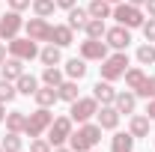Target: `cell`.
Here are the masks:
<instances>
[{"label":"cell","mask_w":155,"mask_h":152,"mask_svg":"<svg viewBox=\"0 0 155 152\" xmlns=\"http://www.w3.org/2000/svg\"><path fill=\"white\" fill-rule=\"evenodd\" d=\"M54 122V114L51 107H36L33 114H27V122H24V134L27 137H42L48 131V125Z\"/></svg>","instance_id":"4"},{"label":"cell","mask_w":155,"mask_h":152,"mask_svg":"<svg viewBox=\"0 0 155 152\" xmlns=\"http://www.w3.org/2000/svg\"><path fill=\"white\" fill-rule=\"evenodd\" d=\"M24 75V60H18V57H6V63L0 66V78H6V81H18V78Z\"/></svg>","instance_id":"18"},{"label":"cell","mask_w":155,"mask_h":152,"mask_svg":"<svg viewBox=\"0 0 155 152\" xmlns=\"http://www.w3.org/2000/svg\"><path fill=\"white\" fill-rule=\"evenodd\" d=\"M33 98H36V104H39V107H54V104L60 101L57 87H45V84H39V90L33 93Z\"/></svg>","instance_id":"19"},{"label":"cell","mask_w":155,"mask_h":152,"mask_svg":"<svg viewBox=\"0 0 155 152\" xmlns=\"http://www.w3.org/2000/svg\"><path fill=\"white\" fill-rule=\"evenodd\" d=\"M143 12H146L149 18H155V0H146V3H143Z\"/></svg>","instance_id":"39"},{"label":"cell","mask_w":155,"mask_h":152,"mask_svg":"<svg viewBox=\"0 0 155 152\" xmlns=\"http://www.w3.org/2000/svg\"><path fill=\"white\" fill-rule=\"evenodd\" d=\"M15 90H18V95H27V98H30V95L39 90V78H33V75L24 72V75L15 81Z\"/></svg>","instance_id":"26"},{"label":"cell","mask_w":155,"mask_h":152,"mask_svg":"<svg viewBox=\"0 0 155 152\" xmlns=\"http://www.w3.org/2000/svg\"><path fill=\"white\" fill-rule=\"evenodd\" d=\"M119 119H122V114L116 111L114 104H101L96 114V122L101 125V131H116L119 128Z\"/></svg>","instance_id":"12"},{"label":"cell","mask_w":155,"mask_h":152,"mask_svg":"<svg viewBox=\"0 0 155 152\" xmlns=\"http://www.w3.org/2000/svg\"><path fill=\"white\" fill-rule=\"evenodd\" d=\"M54 146L48 143V137H30V152H51Z\"/></svg>","instance_id":"35"},{"label":"cell","mask_w":155,"mask_h":152,"mask_svg":"<svg viewBox=\"0 0 155 152\" xmlns=\"http://www.w3.org/2000/svg\"><path fill=\"white\" fill-rule=\"evenodd\" d=\"M137 98H146V101L155 98V78L146 75V81H143V84H140V90H137Z\"/></svg>","instance_id":"34"},{"label":"cell","mask_w":155,"mask_h":152,"mask_svg":"<svg viewBox=\"0 0 155 152\" xmlns=\"http://www.w3.org/2000/svg\"><path fill=\"white\" fill-rule=\"evenodd\" d=\"M137 63H140V66H152L155 63V45L152 42H143V45L137 48Z\"/></svg>","instance_id":"32"},{"label":"cell","mask_w":155,"mask_h":152,"mask_svg":"<svg viewBox=\"0 0 155 152\" xmlns=\"http://www.w3.org/2000/svg\"><path fill=\"white\" fill-rule=\"evenodd\" d=\"M101 81H119V78L125 75V69H128V54L125 51H114V54H107V57L101 60Z\"/></svg>","instance_id":"3"},{"label":"cell","mask_w":155,"mask_h":152,"mask_svg":"<svg viewBox=\"0 0 155 152\" xmlns=\"http://www.w3.org/2000/svg\"><path fill=\"white\" fill-rule=\"evenodd\" d=\"M39 63L42 66H60L63 63V48H57V45H45V48H39Z\"/></svg>","instance_id":"21"},{"label":"cell","mask_w":155,"mask_h":152,"mask_svg":"<svg viewBox=\"0 0 155 152\" xmlns=\"http://www.w3.org/2000/svg\"><path fill=\"white\" fill-rule=\"evenodd\" d=\"M110 18H116V24H122V27H128V30H134V27H143V9L140 6H131V3H114V12H110Z\"/></svg>","instance_id":"2"},{"label":"cell","mask_w":155,"mask_h":152,"mask_svg":"<svg viewBox=\"0 0 155 152\" xmlns=\"http://www.w3.org/2000/svg\"><path fill=\"white\" fill-rule=\"evenodd\" d=\"M63 81H66V72H63L60 66H45V69H42V84H45V87H60Z\"/></svg>","instance_id":"24"},{"label":"cell","mask_w":155,"mask_h":152,"mask_svg":"<svg viewBox=\"0 0 155 152\" xmlns=\"http://www.w3.org/2000/svg\"><path fill=\"white\" fill-rule=\"evenodd\" d=\"M114 107L119 111V114L131 116V114L137 111V93H131V90H125V93H116V98H114Z\"/></svg>","instance_id":"16"},{"label":"cell","mask_w":155,"mask_h":152,"mask_svg":"<svg viewBox=\"0 0 155 152\" xmlns=\"http://www.w3.org/2000/svg\"><path fill=\"white\" fill-rule=\"evenodd\" d=\"M15 95H18L15 84H12V81H6V78H0V101H3V104H9Z\"/></svg>","instance_id":"33"},{"label":"cell","mask_w":155,"mask_h":152,"mask_svg":"<svg viewBox=\"0 0 155 152\" xmlns=\"http://www.w3.org/2000/svg\"><path fill=\"white\" fill-rule=\"evenodd\" d=\"M51 27L54 24H48V18H33L24 21V33H27V39H33V42H48L51 39Z\"/></svg>","instance_id":"11"},{"label":"cell","mask_w":155,"mask_h":152,"mask_svg":"<svg viewBox=\"0 0 155 152\" xmlns=\"http://www.w3.org/2000/svg\"><path fill=\"white\" fill-rule=\"evenodd\" d=\"M21 30H24V18H21V12L9 9V12L0 18V39H3V42H12Z\"/></svg>","instance_id":"9"},{"label":"cell","mask_w":155,"mask_h":152,"mask_svg":"<svg viewBox=\"0 0 155 152\" xmlns=\"http://www.w3.org/2000/svg\"><path fill=\"white\" fill-rule=\"evenodd\" d=\"M57 95H60V101H75V98H81V90H78V81H72V78H66L63 84L57 87Z\"/></svg>","instance_id":"23"},{"label":"cell","mask_w":155,"mask_h":152,"mask_svg":"<svg viewBox=\"0 0 155 152\" xmlns=\"http://www.w3.org/2000/svg\"><path fill=\"white\" fill-rule=\"evenodd\" d=\"M104 42H107V48H114V51H125V48L131 45V30L122 27V24L107 27V30H104Z\"/></svg>","instance_id":"10"},{"label":"cell","mask_w":155,"mask_h":152,"mask_svg":"<svg viewBox=\"0 0 155 152\" xmlns=\"http://www.w3.org/2000/svg\"><path fill=\"white\" fill-rule=\"evenodd\" d=\"M54 3H57V9H66V12H69L72 6H78V0H54Z\"/></svg>","instance_id":"38"},{"label":"cell","mask_w":155,"mask_h":152,"mask_svg":"<svg viewBox=\"0 0 155 152\" xmlns=\"http://www.w3.org/2000/svg\"><path fill=\"white\" fill-rule=\"evenodd\" d=\"M122 78H125V90H131V93H137V90H140V84L146 81V72H143L140 66H128Z\"/></svg>","instance_id":"22"},{"label":"cell","mask_w":155,"mask_h":152,"mask_svg":"<svg viewBox=\"0 0 155 152\" xmlns=\"http://www.w3.org/2000/svg\"><path fill=\"white\" fill-rule=\"evenodd\" d=\"M104 18H90L87 24H84V33H87V39H104Z\"/></svg>","instance_id":"31"},{"label":"cell","mask_w":155,"mask_h":152,"mask_svg":"<svg viewBox=\"0 0 155 152\" xmlns=\"http://www.w3.org/2000/svg\"><path fill=\"white\" fill-rule=\"evenodd\" d=\"M0 152H3V149H0Z\"/></svg>","instance_id":"48"},{"label":"cell","mask_w":155,"mask_h":152,"mask_svg":"<svg viewBox=\"0 0 155 152\" xmlns=\"http://www.w3.org/2000/svg\"><path fill=\"white\" fill-rule=\"evenodd\" d=\"M98 107H101V104H98L93 95H87V98H75L72 107H69V116H72V122L81 125V122H90V119L98 114Z\"/></svg>","instance_id":"6"},{"label":"cell","mask_w":155,"mask_h":152,"mask_svg":"<svg viewBox=\"0 0 155 152\" xmlns=\"http://www.w3.org/2000/svg\"><path fill=\"white\" fill-rule=\"evenodd\" d=\"M6 48H9V57H18L24 63H30V60L39 57V42H33V39H27V36H15L12 42H6Z\"/></svg>","instance_id":"7"},{"label":"cell","mask_w":155,"mask_h":152,"mask_svg":"<svg viewBox=\"0 0 155 152\" xmlns=\"http://www.w3.org/2000/svg\"><path fill=\"white\" fill-rule=\"evenodd\" d=\"M98 140H101V125L98 122H81L78 131H72V137H69V149L72 152H90L98 146Z\"/></svg>","instance_id":"1"},{"label":"cell","mask_w":155,"mask_h":152,"mask_svg":"<svg viewBox=\"0 0 155 152\" xmlns=\"http://www.w3.org/2000/svg\"><path fill=\"white\" fill-rule=\"evenodd\" d=\"M125 3H131V6H140V9H143V3H146V0H125Z\"/></svg>","instance_id":"42"},{"label":"cell","mask_w":155,"mask_h":152,"mask_svg":"<svg viewBox=\"0 0 155 152\" xmlns=\"http://www.w3.org/2000/svg\"><path fill=\"white\" fill-rule=\"evenodd\" d=\"M149 128H152V119H149L146 114H131V116H128V131H131L134 140L149 137Z\"/></svg>","instance_id":"13"},{"label":"cell","mask_w":155,"mask_h":152,"mask_svg":"<svg viewBox=\"0 0 155 152\" xmlns=\"http://www.w3.org/2000/svg\"><path fill=\"white\" fill-rule=\"evenodd\" d=\"M152 146H155V137H152Z\"/></svg>","instance_id":"46"},{"label":"cell","mask_w":155,"mask_h":152,"mask_svg":"<svg viewBox=\"0 0 155 152\" xmlns=\"http://www.w3.org/2000/svg\"><path fill=\"white\" fill-rule=\"evenodd\" d=\"M6 57H9V48H6V42H0V66L6 63Z\"/></svg>","instance_id":"41"},{"label":"cell","mask_w":155,"mask_h":152,"mask_svg":"<svg viewBox=\"0 0 155 152\" xmlns=\"http://www.w3.org/2000/svg\"><path fill=\"white\" fill-rule=\"evenodd\" d=\"M75 131V122H72V116H54V122L48 125V143L51 146H66L69 143V137Z\"/></svg>","instance_id":"5"},{"label":"cell","mask_w":155,"mask_h":152,"mask_svg":"<svg viewBox=\"0 0 155 152\" xmlns=\"http://www.w3.org/2000/svg\"><path fill=\"white\" fill-rule=\"evenodd\" d=\"M63 72H66V78H72V81H84L87 72H90V66H87V60H84V57H72V60H66Z\"/></svg>","instance_id":"17"},{"label":"cell","mask_w":155,"mask_h":152,"mask_svg":"<svg viewBox=\"0 0 155 152\" xmlns=\"http://www.w3.org/2000/svg\"><path fill=\"white\" fill-rule=\"evenodd\" d=\"M3 122H6V131L24 134V122H27V114H24V111H9Z\"/></svg>","instance_id":"25"},{"label":"cell","mask_w":155,"mask_h":152,"mask_svg":"<svg viewBox=\"0 0 155 152\" xmlns=\"http://www.w3.org/2000/svg\"><path fill=\"white\" fill-rule=\"evenodd\" d=\"M110 152H134V137H131V131H114V137H110Z\"/></svg>","instance_id":"20"},{"label":"cell","mask_w":155,"mask_h":152,"mask_svg":"<svg viewBox=\"0 0 155 152\" xmlns=\"http://www.w3.org/2000/svg\"><path fill=\"white\" fill-rule=\"evenodd\" d=\"M51 152H72V149H69V146H54Z\"/></svg>","instance_id":"44"},{"label":"cell","mask_w":155,"mask_h":152,"mask_svg":"<svg viewBox=\"0 0 155 152\" xmlns=\"http://www.w3.org/2000/svg\"><path fill=\"white\" fill-rule=\"evenodd\" d=\"M6 3H9V9L24 12V9H30V3H33V0H6Z\"/></svg>","instance_id":"37"},{"label":"cell","mask_w":155,"mask_h":152,"mask_svg":"<svg viewBox=\"0 0 155 152\" xmlns=\"http://www.w3.org/2000/svg\"><path fill=\"white\" fill-rule=\"evenodd\" d=\"M107 3H122V0H107Z\"/></svg>","instance_id":"45"},{"label":"cell","mask_w":155,"mask_h":152,"mask_svg":"<svg viewBox=\"0 0 155 152\" xmlns=\"http://www.w3.org/2000/svg\"><path fill=\"white\" fill-rule=\"evenodd\" d=\"M116 93H119V90H114L110 81H96V87H93V98H96L98 104H114Z\"/></svg>","instance_id":"15"},{"label":"cell","mask_w":155,"mask_h":152,"mask_svg":"<svg viewBox=\"0 0 155 152\" xmlns=\"http://www.w3.org/2000/svg\"><path fill=\"white\" fill-rule=\"evenodd\" d=\"M51 45H57V48H69L72 42H75V30L69 27V24H54L51 27V39H48Z\"/></svg>","instance_id":"14"},{"label":"cell","mask_w":155,"mask_h":152,"mask_svg":"<svg viewBox=\"0 0 155 152\" xmlns=\"http://www.w3.org/2000/svg\"><path fill=\"white\" fill-rule=\"evenodd\" d=\"M146 116L155 122V98H149V101H146Z\"/></svg>","instance_id":"40"},{"label":"cell","mask_w":155,"mask_h":152,"mask_svg":"<svg viewBox=\"0 0 155 152\" xmlns=\"http://www.w3.org/2000/svg\"><path fill=\"white\" fill-rule=\"evenodd\" d=\"M87 12H90V18H110L114 3H107V0H93V3L87 6Z\"/></svg>","instance_id":"29"},{"label":"cell","mask_w":155,"mask_h":152,"mask_svg":"<svg viewBox=\"0 0 155 152\" xmlns=\"http://www.w3.org/2000/svg\"><path fill=\"white\" fill-rule=\"evenodd\" d=\"M0 149L3 152H24V137L15 131H6V137L0 140Z\"/></svg>","instance_id":"28"},{"label":"cell","mask_w":155,"mask_h":152,"mask_svg":"<svg viewBox=\"0 0 155 152\" xmlns=\"http://www.w3.org/2000/svg\"><path fill=\"white\" fill-rule=\"evenodd\" d=\"M30 9H33L36 18H51V15L57 12V3H54V0H33Z\"/></svg>","instance_id":"30"},{"label":"cell","mask_w":155,"mask_h":152,"mask_svg":"<svg viewBox=\"0 0 155 152\" xmlns=\"http://www.w3.org/2000/svg\"><path fill=\"white\" fill-rule=\"evenodd\" d=\"M107 54H110V48H107V42H101V39H84L81 48H78V57H84L87 63H101Z\"/></svg>","instance_id":"8"},{"label":"cell","mask_w":155,"mask_h":152,"mask_svg":"<svg viewBox=\"0 0 155 152\" xmlns=\"http://www.w3.org/2000/svg\"><path fill=\"white\" fill-rule=\"evenodd\" d=\"M90 152H98V149H90Z\"/></svg>","instance_id":"47"},{"label":"cell","mask_w":155,"mask_h":152,"mask_svg":"<svg viewBox=\"0 0 155 152\" xmlns=\"http://www.w3.org/2000/svg\"><path fill=\"white\" fill-rule=\"evenodd\" d=\"M87 21H90V12H87L84 6H72V9H69V21H66V24H69L72 30H84Z\"/></svg>","instance_id":"27"},{"label":"cell","mask_w":155,"mask_h":152,"mask_svg":"<svg viewBox=\"0 0 155 152\" xmlns=\"http://www.w3.org/2000/svg\"><path fill=\"white\" fill-rule=\"evenodd\" d=\"M140 30H143V39H146V42H152V45H155V18L143 21V27H140Z\"/></svg>","instance_id":"36"},{"label":"cell","mask_w":155,"mask_h":152,"mask_svg":"<svg viewBox=\"0 0 155 152\" xmlns=\"http://www.w3.org/2000/svg\"><path fill=\"white\" fill-rule=\"evenodd\" d=\"M3 119H6V104L0 101V122H3Z\"/></svg>","instance_id":"43"}]
</instances>
